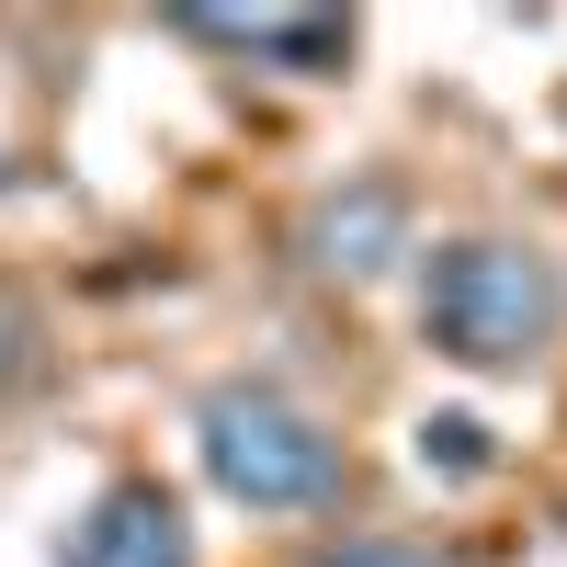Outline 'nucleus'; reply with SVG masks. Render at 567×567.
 <instances>
[{
    "label": "nucleus",
    "instance_id": "1",
    "mask_svg": "<svg viewBox=\"0 0 567 567\" xmlns=\"http://www.w3.org/2000/svg\"><path fill=\"white\" fill-rule=\"evenodd\" d=\"M556 329H567V272L534 239H499V227L432 239V261H420V341L443 363L511 374V363H534Z\"/></svg>",
    "mask_w": 567,
    "mask_h": 567
},
{
    "label": "nucleus",
    "instance_id": "2",
    "mask_svg": "<svg viewBox=\"0 0 567 567\" xmlns=\"http://www.w3.org/2000/svg\"><path fill=\"white\" fill-rule=\"evenodd\" d=\"M194 454L216 499L239 511H318L341 499V443H329V420L307 398H284L272 374H216L194 398Z\"/></svg>",
    "mask_w": 567,
    "mask_h": 567
},
{
    "label": "nucleus",
    "instance_id": "3",
    "mask_svg": "<svg viewBox=\"0 0 567 567\" xmlns=\"http://www.w3.org/2000/svg\"><path fill=\"white\" fill-rule=\"evenodd\" d=\"M296 261L329 284H374L386 261H409V194L398 182H329L296 216Z\"/></svg>",
    "mask_w": 567,
    "mask_h": 567
},
{
    "label": "nucleus",
    "instance_id": "4",
    "mask_svg": "<svg viewBox=\"0 0 567 567\" xmlns=\"http://www.w3.org/2000/svg\"><path fill=\"white\" fill-rule=\"evenodd\" d=\"M58 567H194V523H182V499H171L159 477H114V488L69 523Z\"/></svg>",
    "mask_w": 567,
    "mask_h": 567
},
{
    "label": "nucleus",
    "instance_id": "5",
    "mask_svg": "<svg viewBox=\"0 0 567 567\" xmlns=\"http://www.w3.org/2000/svg\"><path fill=\"white\" fill-rule=\"evenodd\" d=\"M171 34L216 45V58H250L284 80H329L352 58V12H171Z\"/></svg>",
    "mask_w": 567,
    "mask_h": 567
},
{
    "label": "nucleus",
    "instance_id": "6",
    "mask_svg": "<svg viewBox=\"0 0 567 567\" xmlns=\"http://www.w3.org/2000/svg\"><path fill=\"white\" fill-rule=\"evenodd\" d=\"M45 363H58V341H45L34 296H12V284H0V398H34Z\"/></svg>",
    "mask_w": 567,
    "mask_h": 567
},
{
    "label": "nucleus",
    "instance_id": "7",
    "mask_svg": "<svg viewBox=\"0 0 567 567\" xmlns=\"http://www.w3.org/2000/svg\"><path fill=\"white\" fill-rule=\"evenodd\" d=\"M420 465H443V477H477V465H488V432H477V420H420Z\"/></svg>",
    "mask_w": 567,
    "mask_h": 567
},
{
    "label": "nucleus",
    "instance_id": "8",
    "mask_svg": "<svg viewBox=\"0 0 567 567\" xmlns=\"http://www.w3.org/2000/svg\"><path fill=\"white\" fill-rule=\"evenodd\" d=\"M296 567H443V556H420V545H374V534H329V545L296 556Z\"/></svg>",
    "mask_w": 567,
    "mask_h": 567
},
{
    "label": "nucleus",
    "instance_id": "9",
    "mask_svg": "<svg viewBox=\"0 0 567 567\" xmlns=\"http://www.w3.org/2000/svg\"><path fill=\"white\" fill-rule=\"evenodd\" d=\"M0 194H12V148H0Z\"/></svg>",
    "mask_w": 567,
    "mask_h": 567
}]
</instances>
